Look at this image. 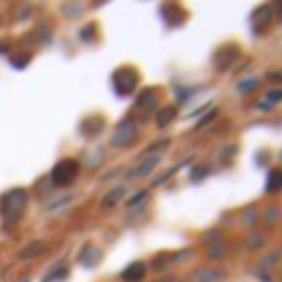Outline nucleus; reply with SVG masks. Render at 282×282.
Instances as JSON below:
<instances>
[{
	"label": "nucleus",
	"instance_id": "f257e3e1",
	"mask_svg": "<svg viewBox=\"0 0 282 282\" xmlns=\"http://www.w3.org/2000/svg\"><path fill=\"white\" fill-rule=\"evenodd\" d=\"M77 173H79V163L74 158H65L52 168V183L55 186H70L77 178Z\"/></svg>",
	"mask_w": 282,
	"mask_h": 282
},
{
	"label": "nucleus",
	"instance_id": "f03ea898",
	"mask_svg": "<svg viewBox=\"0 0 282 282\" xmlns=\"http://www.w3.org/2000/svg\"><path fill=\"white\" fill-rule=\"evenodd\" d=\"M114 84H117L119 94H129V89H134V84H137V74L132 70H119L114 74Z\"/></svg>",
	"mask_w": 282,
	"mask_h": 282
},
{
	"label": "nucleus",
	"instance_id": "7ed1b4c3",
	"mask_svg": "<svg viewBox=\"0 0 282 282\" xmlns=\"http://www.w3.org/2000/svg\"><path fill=\"white\" fill-rule=\"evenodd\" d=\"M5 201H7V206H5V213L15 218V215H20V211L25 208V201H27V196H25V191H12V193H10V196L5 198Z\"/></svg>",
	"mask_w": 282,
	"mask_h": 282
},
{
	"label": "nucleus",
	"instance_id": "20e7f679",
	"mask_svg": "<svg viewBox=\"0 0 282 282\" xmlns=\"http://www.w3.org/2000/svg\"><path fill=\"white\" fill-rule=\"evenodd\" d=\"M143 273H146V268H143L141 263H134V265H129V268H127V273H124V280H129V282L141 280V278H143Z\"/></svg>",
	"mask_w": 282,
	"mask_h": 282
},
{
	"label": "nucleus",
	"instance_id": "39448f33",
	"mask_svg": "<svg viewBox=\"0 0 282 282\" xmlns=\"http://www.w3.org/2000/svg\"><path fill=\"white\" fill-rule=\"evenodd\" d=\"M268 191H270V193H278V191H282V171H273V173H270Z\"/></svg>",
	"mask_w": 282,
	"mask_h": 282
},
{
	"label": "nucleus",
	"instance_id": "423d86ee",
	"mask_svg": "<svg viewBox=\"0 0 282 282\" xmlns=\"http://www.w3.org/2000/svg\"><path fill=\"white\" fill-rule=\"evenodd\" d=\"M45 250V243H32V245H27L22 253H20V258L25 260V258H35V255H40Z\"/></svg>",
	"mask_w": 282,
	"mask_h": 282
},
{
	"label": "nucleus",
	"instance_id": "0eeeda50",
	"mask_svg": "<svg viewBox=\"0 0 282 282\" xmlns=\"http://www.w3.org/2000/svg\"><path fill=\"white\" fill-rule=\"evenodd\" d=\"M171 117H173V109L168 107V109H161V114H158V127L163 129L168 122H171Z\"/></svg>",
	"mask_w": 282,
	"mask_h": 282
},
{
	"label": "nucleus",
	"instance_id": "6e6552de",
	"mask_svg": "<svg viewBox=\"0 0 282 282\" xmlns=\"http://www.w3.org/2000/svg\"><path fill=\"white\" fill-rule=\"evenodd\" d=\"M119 196H122V188H117V191H114V193H112V196L104 201V206H112V203H117V201H119Z\"/></svg>",
	"mask_w": 282,
	"mask_h": 282
},
{
	"label": "nucleus",
	"instance_id": "1a4fd4ad",
	"mask_svg": "<svg viewBox=\"0 0 282 282\" xmlns=\"http://www.w3.org/2000/svg\"><path fill=\"white\" fill-rule=\"evenodd\" d=\"M282 99V92H273V94H270V102H280Z\"/></svg>",
	"mask_w": 282,
	"mask_h": 282
},
{
	"label": "nucleus",
	"instance_id": "9d476101",
	"mask_svg": "<svg viewBox=\"0 0 282 282\" xmlns=\"http://www.w3.org/2000/svg\"><path fill=\"white\" fill-rule=\"evenodd\" d=\"M250 87H255V79H250V82H243V84H240V89H250Z\"/></svg>",
	"mask_w": 282,
	"mask_h": 282
}]
</instances>
